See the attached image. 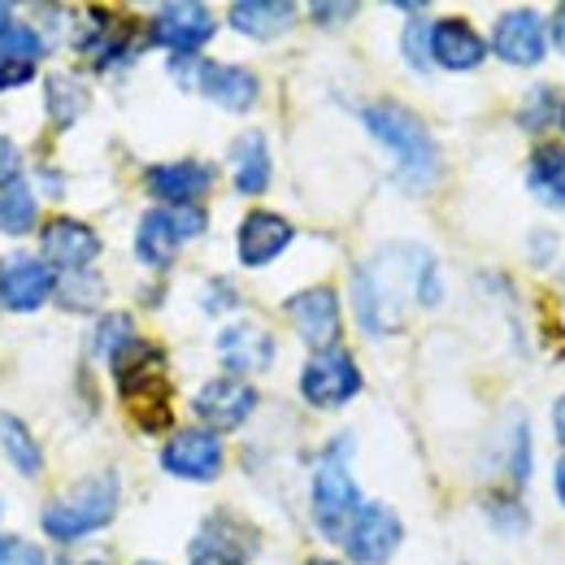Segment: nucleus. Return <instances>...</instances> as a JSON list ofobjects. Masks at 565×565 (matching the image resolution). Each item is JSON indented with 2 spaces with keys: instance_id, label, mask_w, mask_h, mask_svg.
Masks as SVG:
<instances>
[{
  "instance_id": "f257e3e1",
  "label": "nucleus",
  "mask_w": 565,
  "mask_h": 565,
  "mask_svg": "<svg viewBox=\"0 0 565 565\" xmlns=\"http://www.w3.org/2000/svg\"><path fill=\"white\" fill-rule=\"evenodd\" d=\"M414 305H439V270L426 248L387 244L365 266H356L353 309L370 340L396 335Z\"/></svg>"
},
{
  "instance_id": "f03ea898",
  "label": "nucleus",
  "mask_w": 565,
  "mask_h": 565,
  "mask_svg": "<svg viewBox=\"0 0 565 565\" xmlns=\"http://www.w3.org/2000/svg\"><path fill=\"white\" fill-rule=\"evenodd\" d=\"M118 500H122V483L114 470H100V475H87L78 479L71 492H62L53 504H44L40 513V526L49 540L57 544H74L83 535H96L100 526L114 522L118 513Z\"/></svg>"
},
{
  "instance_id": "7ed1b4c3",
  "label": "nucleus",
  "mask_w": 565,
  "mask_h": 565,
  "mask_svg": "<svg viewBox=\"0 0 565 565\" xmlns=\"http://www.w3.org/2000/svg\"><path fill=\"white\" fill-rule=\"evenodd\" d=\"M361 122H365V131L374 140L396 157V170H401V183L405 188H426L439 174V148H435L430 131H426L409 109H401L392 100H379V105H370L361 114Z\"/></svg>"
},
{
  "instance_id": "20e7f679",
  "label": "nucleus",
  "mask_w": 565,
  "mask_h": 565,
  "mask_svg": "<svg viewBox=\"0 0 565 565\" xmlns=\"http://www.w3.org/2000/svg\"><path fill=\"white\" fill-rule=\"evenodd\" d=\"M356 509H361V492L349 475V444H331L313 470V522L327 540H344Z\"/></svg>"
},
{
  "instance_id": "39448f33",
  "label": "nucleus",
  "mask_w": 565,
  "mask_h": 565,
  "mask_svg": "<svg viewBox=\"0 0 565 565\" xmlns=\"http://www.w3.org/2000/svg\"><path fill=\"white\" fill-rule=\"evenodd\" d=\"M170 74L179 87L188 92H201L210 96L213 105H222L226 114H248L257 105V74L244 71V66H222V62H205V57H174Z\"/></svg>"
},
{
  "instance_id": "423d86ee",
  "label": "nucleus",
  "mask_w": 565,
  "mask_h": 565,
  "mask_svg": "<svg viewBox=\"0 0 565 565\" xmlns=\"http://www.w3.org/2000/svg\"><path fill=\"white\" fill-rule=\"evenodd\" d=\"M262 548V535L248 518L217 509L201 522V531L188 544V565H248Z\"/></svg>"
},
{
  "instance_id": "0eeeda50",
  "label": "nucleus",
  "mask_w": 565,
  "mask_h": 565,
  "mask_svg": "<svg viewBox=\"0 0 565 565\" xmlns=\"http://www.w3.org/2000/svg\"><path fill=\"white\" fill-rule=\"evenodd\" d=\"M361 392V370L340 344L327 353H313L300 370V396L313 409H340Z\"/></svg>"
},
{
  "instance_id": "6e6552de",
  "label": "nucleus",
  "mask_w": 565,
  "mask_h": 565,
  "mask_svg": "<svg viewBox=\"0 0 565 565\" xmlns=\"http://www.w3.org/2000/svg\"><path fill=\"white\" fill-rule=\"evenodd\" d=\"M405 540V526L396 518L392 504H361L356 518L344 531V548H349V562L356 565H383L392 562V553L401 548Z\"/></svg>"
},
{
  "instance_id": "1a4fd4ad",
  "label": "nucleus",
  "mask_w": 565,
  "mask_h": 565,
  "mask_svg": "<svg viewBox=\"0 0 565 565\" xmlns=\"http://www.w3.org/2000/svg\"><path fill=\"white\" fill-rule=\"evenodd\" d=\"M222 461H226V448L205 426L201 430H179L161 448V470L174 475V479H188V483H213L222 475Z\"/></svg>"
},
{
  "instance_id": "9d476101",
  "label": "nucleus",
  "mask_w": 565,
  "mask_h": 565,
  "mask_svg": "<svg viewBox=\"0 0 565 565\" xmlns=\"http://www.w3.org/2000/svg\"><path fill=\"white\" fill-rule=\"evenodd\" d=\"M213 31H217V22L205 4H161L148 22V40L179 57H196V49L210 44Z\"/></svg>"
},
{
  "instance_id": "9b49d317",
  "label": "nucleus",
  "mask_w": 565,
  "mask_h": 565,
  "mask_svg": "<svg viewBox=\"0 0 565 565\" xmlns=\"http://www.w3.org/2000/svg\"><path fill=\"white\" fill-rule=\"evenodd\" d=\"M257 409V387L235 379V374H222V379H210L196 401H192V414L205 423V430H235V426L248 423V414Z\"/></svg>"
},
{
  "instance_id": "f8f14e48",
  "label": "nucleus",
  "mask_w": 565,
  "mask_h": 565,
  "mask_svg": "<svg viewBox=\"0 0 565 565\" xmlns=\"http://www.w3.org/2000/svg\"><path fill=\"white\" fill-rule=\"evenodd\" d=\"M40 253L53 270L62 275H83L92 270V262L100 257V235L87 226V222H74V217H53L44 222L40 231Z\"/></svg>"
},
{
  "instance_id": "ddd939ff",
  "label": "nucleus",
  "mask_w": 565,
  "mask_h": 565,
  "mask_svg": "<svg viewBox=\"0 0 565 565\" xmlns=\"http://www.w3.org/2000/svg\"><path fill=\"white\" fill-rule=\"evenodd\" d=\"M57 291V270L40 257H4L0 262V305L13 313H35Z\"/></svg>"
},
{
  "instance_id": "4468645a",
  "label": "nucleus",
  "mask_w": 565,
  "mask_h": 565,
  "mask_svg": "<svg viewBox=\"0 0 565 565\" xmlns=\"http://www.w3.org/2000/svg\"><path fill=\"white\" fill-rule=\"evenodd\" d=\"M287 318L296 327V335L313 349V353H327L335 349L340 340V300L331 287H309L300 296L287 300Z\"/></svg>"
},
{
  "instance_id": "2eb2a0df",
  "label": "nucleus",
  "mask_w": 565,
  "mask_h": 565,
  "mask_svg": "<svg viewBox=\"0 0 565 565\" xmlns=\"http://www.w3.org/2000/svg\"><path fill=\"white\" fill-rule=\"evenodd\" d=\"M213 170L201 161H166L148 170V192L161 201V210H183V205H201V196L210 192Z\"/></svg>"
},
{
  "instance_id": "dca6fc26",
  "label": "nucleus",
  "mask_w": 565,
  "mask_h": 565,
  "mask_svg": "<svg viewBox=\"0 0 565 565\" xmlns=\"http://www.w3.org/2000/svg\"><path fill=\"white\" fill-rule=\"evenodd\" d=\"M291 235H296V231H291V222L279 217V213H270V210L248 213V217L239 222V239H235L239 266H248V270L270 266L282 248L291 244Z\"/></svg>"
},
{
  "instance_id": "f3484780",
  "label": "nucleus",
  "mask_w": 565,
  "mask_h": 565,
  "mask_svg": "<svg viewBox=\"0 0 565 565\" xmlns=\"http://www.w3.org/2000/svg\"><path fill=\"white\" fill-rule=\"evenodd\" d=\"M488 57L483 35L466 18H439L430 22V66L444 71H475Z\"/></svg>"
},
{
  "instance_id": "a211bd4d",
  "label": "nucleus",
  "mask_w": 565,
  "mask_h": 565,
  "mask_svg": "<svg viewBox=\"0 0 565 565\" xmlns=\"http://www.w3.org/2000/svg\"><path fill=\"white\" fill-rule=\"evenodd\" d=\"M544 44H548L544 22L531 9L500 13V22H495L492 31V49L500 62H509V66H535L544 57Z\"/></svg>"
},
{
  "instance_id": "6ab92c4d",
  "label": "nucleus",
  "mask_w": 565,
  "mask_h": 565,
  "mask_svg": "<svg viewBox=\"0 0 565 565\" xmlns=\"http://www.w3.org/2000/svg\"><path fill=\"white\" fill-rule=\"evenodd\" d=\"M40 57H44V35L26 22H4L0 26V92L31 83Z\"/></svg>"
},
{
  "instance_id": "aec40b11",
  "label": "nucleus",
  "mask_w": 565,
  "mask_h": 565,
  "mask_svg": "<svg viewBox=\"0 0 565 565\" xmlns=\"http://www.w3.org/2000/svg\"><path fill=\"white\" fill-rule=\"evenodd\" d=\"M217 356H222V365H226L235 379L262 374V370H270V361H275V340H270V331H262V327H253V322H235V327H226V331L217 335Z\"/></svg>"
},
{
  "instance_id": "412c9836",
  "label": "nucleus",
  "mask_w": 565,
  "mask_h": 565,
  "mask_svg": "<svg viewBox=\"0 0 565 565\" xmlns=\"http://www.w3.org/2000/svg\"><path fill=\"white\" fill-rule=\"evenodd\" d=\"M231 179L239 196H262L270 188V143L262 131H244L231 143Z\"/></svg>"
},
{
  "instance_id": "4be33fe9",
  "label": "nucleus",
  "mask_w": 565,
  "mask_h": 565,
  "mask_svg": "<svg viewBox=\"0 0 565 565\" xmlns=\"http://www.w3.org/2000/svg\"><path fill=\"white\" fill-rule=\"evenodd\" d=\"M183 235H179V222L174 210H148L140 217V231H136V257H140L148 270H170L174 253H179Z\"/></svg>"
},
{
  "instance_id": "5701e85b",
  "label": "nucleus",
  "mask_w": 565,
  "mask_h": 565,
  "mask_svg": "<svg viewBox=\"0 0 565 565\" xmlns=\"http://www.w3.org/2000/svg\"><path fill=\"white\" fill-rule=\"evenodd\" d=\"M226 18L248 40H275L282 31H291L296 4H287V0H239V4H231Z\"/></svg>"
},
{
  "instance_id": "b1692460",
  "label": "nucleus",
  "mask_w": 565,
  "mask_h": 565,
  "mask_svg": "<svg viewBox=\"0 0 565 565\" xmlns=\"http://www.w3.org/2000/svg\"><path fill=\"white\" fill-rule=\"evenodd\" d=\"M0 452L9 457V466H13L22 479H35V475L44 470V452H40V444L31 439L26 423L13 418V414H0Z\"/></svg>"
},
{
  "instance_id": "393cba45",
  "label": "nucleus",
  "mask_w": 565,
  "mask_h": 565,
  "mask_svg": "<svg viewBox=\"0 0 565 565\" xmlns=\"http://www.w3.org/2000/svg\"><path fill=\"white\" fill-rule=\"evenodd\" d=\"M526 183H531L535 201H544L553 210H565V148H557V143L540 148L535 161H531Z\"/></svg>"
},
{
  "instance_id": "a878e982",
  "label": "nucleus",
  "mask_w": 565,
  "mask_h": 565,
  "mask_svg": "<svg viewBox=\"0 0 565 565\" xmlns=\"http://www.w3.org/2000/svg\"><path fill=\"white\" fill-rule=\"evenodd\" d=\"M44 105H49V118L66 131L78 122V114L87 109V87L74 78V74H49L44 83Z\"/></svg>"
},
{
  "instance_id": "bb28decb",
  "label": "nucleus",
  "mask_w": 565,
  "mask_h": 565,
  "mask_svg": "<svg viewBox=\"0 0 565 565\" xmlns=\"http://www.w3.org/2000/svg\"><path fill=\"white\" fill-rule=\"evenodd\" d=\"M35 213H40V205H35V192L26 183H13L0 192V231L4 235H13V239L26 235L35 226Z\"/></svg>"
},
{
  "instance_id": "cd10ccee",
  "label": "nucleus",
  "mask_w": 565,
  "mask_h": 565,
  "mask_svg": "<svg viewBox=\"0 0 565 565\" xmlns=\"http://www.w3.org/2000/svg\"><path fill=\"white\" fill-rule=\"evenodd\" d=\"M131 340H140L131 313H109V318L96 327V353L100 356H118Z\"/></svg>"
},
{
  "instance_id": "c85d7f7f",
  "label": "nucleus",
  "mask_w": 565,
  "mask_h": 565,
  "mask_svg": "<svg viewBox=\"0 0 565 565\" xmlns=\"http://www.w3.org/2000/svg\"><path fill=\"white\" fill-rule=\"evenodd\" d=\"M57 291H62V305H66V309H96L105 282L96 279L92 270H83V275H66V282H62Z\"/></svg>"
},
{
  "instance_id": "c756f323",
  "label": "nucleus",
  "mask_w": 565,
  "mask_h": 565,
  "mask_svg": "<svg viewBox=\"0 0 565 565\" xmlns=\"http://www.w3.org/2000/svg\"><path fill=\"white\" fill-rule=\"evenodd\" d=\"M557 114H562L557 92H553V87H535L531 100H526V109H522V122H526V131H544Z\"/></svg>"
},
{
  "instance_id": "7c9ffc66",
  "label": "nucleus",
  "mask_w": 565,
  "mask_h": 565,
  "mask_svg": "<svg viewBox=\"0 0 565 565\" xmlns=\"http://www.w3.org/2000/svg\"><path fill=\"white\" fill-rule=\"evenodd\" d=\"M401 49L414 71H430V22H409L401 35Z\"/></svg>"
},
{
  "instance_id": "2f4dec72",
  "label": "nucleus",
  "mask_w": 565,
  "mask_h": 565,
  "mask_svg": "<svg viewBox=\"0 0 565 565\" xmlns=\"http://www.w3.org/2000/svg\"><path fill=\"white\" fill-rule=\"evenodd\" d=\"M0 565H49V557H44V548H40V544L9 540V544H4V557H0Z\"/></svg>"
},
{
  "instance_id": "473e14b6",
  "label": "nucleus",
  "mask_w": 565,
  "mask_h": 565,
  "mask_svg": "<svg viewBox=\"0 0 565 565\" xmlns=\"http://www.w3.org/2000/svg\"><path fill=\"white\" fill-rule=\"evenodd\" d=\"M22 183V152L13 140H0V192Z\"/></svg>"
},
{
  "instance_id": "72a5a7b5",
  "label": "nucleus",
  "mask_w": 565,
  "mask_h": 565,
  "mask_svg": "<svg viewBox=\"0 0 565 565\" xmlns=\"http://www.w3.org/2000/svg\"><path fill=\"white\" fill-rule=\"evenodd\" d=\"M174 222H179V235H183V239H196L210 217H205L201 205H183V210H174Z\"/></svg>"
},
{
  "instance_id": "f704fd0d",
  "label": "nucleus",
  "mask_w": 565,
  "mask_h": 565,
  "mask_svg": "<svg viewBox=\"0 0 565 565\" xmlns=\"http://www.w3.org/2000/svg\"><path fill=\"white\" fill-rule=\"evenodd\" d=\"M235 305H239V296H235V287H231V282H210V300H205V309H210V313H217V309H235Z\"/></svg>"
},
{
  "instance_id": "c9c22d12",
  "label": "nucleus",
  "mask_w": 565,
  "mask_h": 565,
  "mask_svg": "<svg viewBox=\"0 0 565 565\" xmlns=\"http://www.w3.org/2000/svg\"><path fill=\"white\" fill-rule=\"evenodd\" d=\"M356 4H313V18H322V26H327V18H353Z\"/></svg>"
},
{
  "instance_id": "e433bc0d",
  "label": "nucleus",
  "mask_w": 565,
  "mask_h": 565,
  "mask_svg": "<svg viewBox=\"0 0 565 565\" xmlns=\"http://www.w3.org/2000/svg\"><path fill=\"white\" fill-rule=\"evenodd\" d=\"M553 40H557V49L565 53V4L557 9V18H553Z\"/></svg>"
},
{
  "instance_id": "4c0bfd02",
  "label": "nucleus",
  "mask_w": 565,
  "mask_h": 565,
  "mask_svg": "<svg viewBox=\"0 0 565 565\" xmlns=\"http://www.w3.org/2000/svg\"><path fill=\"white\" fill-rule=\"evenodd\" d=\"M553 430H557V439L565 444V396L557 401V414H553Z\"/></svg>"
},
{
  "instance_id": "58836bf2",
  "label": "nucleus",
  "mask_w": 565,
  "mask_h": 565,
  "mask_svg": "<svg viewBox=\"0 0 565 565\" xmlns=\"http://www.w3.org/2000/svg\"><path fill=\"white\" fill-rule=\"evenodd\" d=\"M557 495H562V504H565V461L557 466Z\"/></svg>"
},
{
  "instance_id": "ea45409f",
  "label": "nucleus",
  "mask_w": 565,
  "mask_h": 565,
  "mask_svg": "<svg viewBox=\"0 0 565 565\" xmlns=\"http://www.w3.org/2000/svg\"><path fill=\"white\" fill-rule=\"evenodd\" d=\"M305 565H340V562H331V557H313V562H305Z\"/></svg>"
},
{
  "instance_id": "a19ab883",
  "label": "nucleus",
  "mask_w": 565,
  "mask_h": 565,
  "mask_svg": "<svg viewBox=\"0 0 565 565\" xmlns=\"http://www.w3.org/2000/svg\"><path fill=\"white\" fill-rule=\"evenodd\" d=\"M4 544H9V540H0V557H4Z\"/></svg>"
},
{
  "instance_id": "79ce46f5",
  "label": "nucleus",
  "mask_w": 565,
  "mask_h": 565,
  "mask_svg": "<svg viewBox=\"0 0 565 565\" xmlns=\"http://www.w3.org/2000/svg\"><path fill=\"white\" fill-rule=\"evenodd\" d=\"M562 122H565V109H562Z\"/></svg>"
},
{
  "instance_id": "37998d69",
  "label": "nucleus",
  "mask_w": 565,
  "mask_h": 565,
  "mask_svg": "<svg viewBox=\"0 0 565 565\" xmlns=\"http://www.w3.org/2000/svg\"><path fill=\"white\" fill-rule=\"evenodd\" d=\"M143 565H157V562H143Z\"/></svg>"
}]
</instances>
